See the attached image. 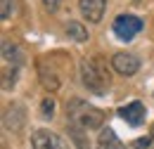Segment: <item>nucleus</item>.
Masks as SVG:
<instances>
[{
	"instance_id": "7ed1b4c3",
	"label": "nucleus",
	"mask_w": 154,
	"mask_h": 149,
	"mask_svg": "<svg viewBox=\"0 0 154 149\" xmlns=\"http://www.w3.org/2000/svg\"><path fill=\"white\" fill-rule=\"evenodd\" d=\"M81 81H83V85H85L90 93H95V95L107 93V81H109V78H104V76L100 74L93 62H83V64H81Z\"/></svg>"
},
{
	"instance_id": "6e6552de",
	"label": "nucleus",
	"mask_w": 154,
	"mask_h": 149,
	"mask_svg": "<svg viewBox=\"0 0 154 149\" xmlns=\"http://www.w3.org/2000/svg\"><path fill=\"white\" fill-rule=\"evenodd\" d=\"M24 123H26V111H24V107L19 104H12L7 111H5V128L12 132H19L24 128Z\"/></svg>"
},
{
	"instance_id": "f257e3e1",
	"label": "nucleus",
	"mask_w": 154,
	"mask_h": 149,
	"mask_svg": "<svg viewBox=\"0 0 154 149\" xmlns=\"http://www.w3.org/2000/svg\"><path fill=\"white\" fill-rule=\"evenodd\" d=\"M66 116H69V123L81 126V128H85V130L102 128V123H104V111L97 109V107H93V104H88L85 99H78V97L69 99Z\"/></svg>"
},
{
	"instance_id": "20e7f679",
	"label": "nucleus",
	"mask_w": 154,
	"mask_h": 149,
	"mask_svg": "<svg viewBox=\"0 0 154 149\" xmlns=\"http://www.w3.org/2000/svg\"><path fill=\"white\" fill-rule=\"evenodd\" d=\"M31 144H33V149H69L57 132H50L45 128H40L31 135Z\"/></svg>"
},
{
	"instance_id": "0eeeda50",
	"label": "nucleus",
	"mask_w": 154,
	"mask_h": 149,
	"mask_svg": "<svg viewBox=\"0 0 154 149\" xmlns=\"http://www.w3.org/2000/svg\"><path fill=\"white\" fill-rule=\"evenodd\" d=\"M78 7H81L83 17L88 19L90 24H97L102 19V14H104L107 0H78Z\"/></svg>"
},
{
	"instance_id": "9b49d317",
	"label": "nucleus",
	"mask_w": 154,
	"mask_h": 149,
	"mask_svg": "<svg viewBox=\"0 0 154 149\" xmlns=\"http://www.w3.org/2000/svg\"><path fill=\"white\" fill-rule=\"evenodd\" d=\"M66 36L71 38L74 43H85L88 40V29L81 24V21H66Z\"/></svg>"
},
{
	"instance_id": "4468645a",
	"label": "nucleus",
	"mask_w": 154,
	"mask_h": 149,
	"mask_svg": "<svg viewBox=\"0 0 154 149\" xmlns=\"http://www.w3.org/2000/svg\"><path fill=\"white\" fill-rule=\"evenodd\" d=\"M12 14V0H0V19H10Z\"/></svg>"
},
{
	"instance_id": "39448f33",
	"label": "nucleus",
	"mask_w": 154,
	"mask_h": 149,
	"mask_svg": "<svg viewBox=\"0 0 154 149\" xmlns=\"http://www.w3.org/2000/svg\"><path fill=\"white\" fill-rule=\"evenodd\" d=\"M112 66H114L116 71L121 76H133L137 74V69H140V59L131 52H116L112 57Z\"/></svg>"
},
{
	"instance_id": "f8f14e48",
	"label": "nucleus",
	"mask_w": 154,
	"mask_h": 149,
	"mask_svg": "<svg viewBox=\"0 0 154 149\" xmlns=\"http://www.w3.org/2000/svg\"><path fill=\"white\" fill-rule=\"evenodd\" d=\"M69 137L74 140V144L78 149H90V140L85 137V128H81V126H69Z\"/></svg>"
},
{
	"instance_id": "1a4fd4ad",
	"label": "nucleus",
	"mask_w": 154,
	"mask_h": 149,
	"mask_svg": "<svg viewBox=\"0 0 154 149\" xmlns=\"http://www.w3.org/2000/svg\"><path fill=\"white\" fill-rule=\"evenodd\" d=\"M21 52L12 40H2V62L7 66H21Z\"/></svg>"
},
{
	"instance_id": "dca6fc26",
	"label": "nucleus",
	"mask_w": 154,
	"mask_h": 149,
	"mask_svg": "<svg viewBox=\"0 0 154 149\" xmlns=\"http://www.w3.org/2000/svg\"><path fill=\"white\" fill-rule=\"evenodd\" d=\"M149 142H152V140H149V137H145V140H137V142H135V147H137V149H145V147H149Z\"/></svg>"
},
{
	"instance_id": "9d476101",
	"label": "nucleus",
	"mask_w": 154,
	"mask_h": 149,
	"mask_svg": "<svg viewBox=\"0 0 154 149\" xmlns=\"http://www.w3.org/2000/svg\"><path fill=\"white\" fill-rule=\"evenodd\" d=\"M100 149H128V147L116 137V132L112 128H102V132H100Z\"/></svg>"
},
{
	"instance_id": "423d86ee",
	"label": "nucleus",
	"mask_w": 154,
	"mask_h": 149,
	"mask_svg": "<svg viewBox=\"0 0 154 149\" xmlns=\"http://www.w3.org/2000/svg\"><path fill=\"white\" fill-rule=\"evenodd\" d=\"M119 116L128 123V126H142L145 123V116H147V109L142 102H131L126 107L119 109Z\"/></svg>"
},
{
	"instance_id": "ddd939ff",
	"label": "nucleus",
	"mask_w": 154,
	"mask_h": 149,
	"mask_svg": "<svg viewBox=\"0 0 154 149\" xmlns=\"http://www.w3.org/2000/svg\"><path fill=\"white\" fill-rule=\"evenodd\" d=\"M40 114H43L45 118H52V114H55V99H52V97H45V99H43Z\"/></svg>"
},
{
	"instance_id": "2eb2a0df",
	"label": "nucleus",
	"mask_w": 154,
	"mask_h": 149,
	"mask_svg": "<svg viewBox=\"0 0 154 149\" xmlns=\"http://www.w3.org/2000/svg\"><path fill=\"white\" fill-rule=\"evenodd\" d=\"M59 2H62V0H43V5H45L48 12H57V10H59Z\"/></svg>"
},
{
	"instance_id": "f03ea898",
	"label": "nucleus",
	"mask_w": 154,
	"mask_h": 149,
	"mask_svg": "<svg viewBox=\"0 0 154 149\" xmlns=\"http://www.w3.org/2000/svg\"><path fill=\"white\" fill-rule=\"evenodd\" d=\"M112 29H114V36L119 40H133L140 31H142V19L135 17V14H119L114 19V24H112Z\"/></svg>"
}]
</instances>
